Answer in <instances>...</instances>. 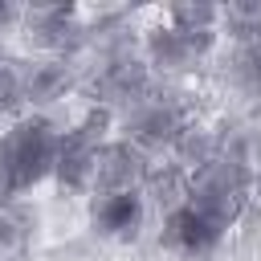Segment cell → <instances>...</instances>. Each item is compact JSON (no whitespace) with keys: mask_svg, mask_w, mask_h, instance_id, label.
<instances>
[{"mask_svg":"<svg viewBox=\"0 0 261 261\" xmlns=\"http://www.w3.org/2000/svg\"><path fill=\"white\" fill-rule=\"evenodd\" d=\"M82 90V69L69 57L24 53L20 57V106L29 114H53Z\"/></svg>","mask_w":261,"mask_h":261,"instance_id":"8","label":"cell"},{"mask_svg":"<svg viewBox=\"0 0 261 261\" xmlns=\"http://www.w3.org/2000/svg\"><path fill=\"white\" fill-rule=\"evenodd\" d=\"M77 69H82V90H77V98H86L90 106L110 110L114 118H118L126 106H135V102L155 86V77H151V69H147V61H143L139 49L106 53V57L82 61Z\"/></svg>","mask_w":261,"mask_h":261,"instance_id":"6","label":"cell"},{"mask_svg":"<svg viewBox=\"0 0 261 261\" xmlns=\"http://www.w3.org/2000/svg\"><path fill=\"white\" fill-rule=\"evenodd\" d=\"M151 163L155 159L147 151H139L135 143H126L118 135L106 139L98 159H94V188H90V196L94 192H143V179H147Z\"/></svg>","mask_w":261,"mask_h":261,"instance_id":"12","label":"cell"},{"mask_svg":"<svg viewBox=\"0 0 261 261\" xmlns=\"http://www.w3.org/2000/svg\"><path fill=\"white\" fill-rule=\"evenodd\" d=\"M16 33L29 53H49V57H82L86 45V8L77 4H24Z\"/></svg>","mask_w":261,"mask_h":261,"instance_id":"7","label":"cell"},{"mask_svg":"<svg viewBox=\"0 0 261 261\" xmlns=\"http://www.w3.org/2000/svg\"><path fill=\"white\" fill-rule=\"evenodd\" d=\"M159 16L188 33H220V4H208V0H175Z\"/></svg>","mask_w":261,"mask_h":261,"instance_id":"17","label":"cell"},{"mask_svg":"<svg viewBox=\"0 0 261 261\" xmlns=\"http://www.w3.org/2000/svg\"><path fill=\"white\" fill-rule=\"evenodd\" d=\"M253 200H257V192H253V167L249 163L216 155L208 167L188 175V208H196L200 216H208L224 232H232L249 216Z\"/></svg>","mask_w":261,"mask_h":261,"instance_id":"4","label":"cell"},{"mask_svg":"<svg viewBox=\"0 0 261 261\" xmlns=\"http://www.w3.org/2000/svg\"><path fill=\"white\" fill-rule=\"evenodd\" d=\"M41 232V212L20 196L0 204V261H29Z\"/></svg>","mask_w":261,"mask_h":261,"instance_id":"13","label":"cell"},{"mask_svg":"<svg viewBox=\"0 0 261 261\" xmlns=\"http://www.w3.org/2000/svg\"><path fill=\"white\" fill-rule=\"evenodd\" d=\"M216 49H220V33H188V29L167 24L163 16H155L151 24L139 29V53H143L151 77H159V82L192 86V77L212 65Z\"/></svg>","mask_w":261,"mask_h":261,"instance_id":"3","label":"cell"},{"mask_svg":"<svg viewBox=\"0 0 261 261\" xmlns=\"http://www.w3.org/2000/svg\"><path fill=\"white\" fill-rule=\"evenodd\" d=\"M208 73L224 98L261 102V41H220Z\"/></svg>","mask_w":261,"mask_h":261,"instance_id":"11","label":"cell"},{"mask_svg":"<svg viewBox=\"0 0 261 261\" xmlns=\"http://www.w3.org/2000/svg\"><path fill=\"white\" fill-rule=\"evenodd\" d=\"M151 208L143 192H94L86 196V228L106 245H139L147 232Z\"/></svg>","mask_w":261,"mask_h":261,"instance_id":"9","label":"cell"},{"mask_svg":"<svg viewBox=\"0 0 261 261\" xmlns=\"http://www.w3.org/2000/svg\"><path fill=\"white\" fill-rule=\"evenodd\" d=\"M143 200H147V208L159 220L167 212L184 208L188 204V171L179 163H171V159H155L151 171H147V179H143Z\"/></svg>","mask_w":261,"mask_h":261,"instance_id":"14","label":"cell"},{"mask_svg":"<svg viewBox=\"0 0 261 261\" xmlns=\"http://www.w3.org/2000/svg\"><path fill=\"white\" fill-rule=\"evenodd\" d=\"M253 192L261 196V151H257V163H253Z\"/></svg>","mask_w":261,"mask_h":261,"instance_id":"20","label":"cell"},{"mask_svg":"<svg viewBox=\"0 0 261 261\" xmlns=\"http://www.w3.org/2000/svg\"><path fill=\"white\" fill-rule=\"evenodd\" d=\"M57 135H61V122L53 114H29L24 110L12 122H4L0 143H4V155H8V167H12L20 196H29V192H37L41 184L53 179Z\"/></svg>","mask_w":261,"mask_h":261,"instance_id":"5","label":"cell"},{"mask_svg":"<svg viewBox=\"0 0 261 261\" xmlns=\"http://www.w3.org/2000/svg\"><path fill=\"white\" fill-rule=\"evenodd\" d=\"M220 41H261V0L220 4Z\"/></svg>","mask_w":261,"mask_h":261,"instance_id":"16","label":"cell"},{"mask_svg":"<svg viewBox=\"0 0 261 261\" xmlns=\"http://www.w3.org/2000/svg\"><path fill=\"white\" fill-rule=\"evenodd\" d=\"M171 163H179L188 175H196L200 167H208L212 159H216V126H212V118H192L184 130H179V139H175V147H171V155H167Z\"/></svg>","mask_w":261,"mask_h":261,"instance_id":"15","label":"cell"},{"mask_svg":"<svg viewBox=\"0 0 261 261\" xmlns=\"http://www.w3.org/2000/svg\"><path fill=\"white\" fill-rule=\"evenodd\" d=\"M200 118V102H196V90L184 86V82H159L135 102L126 106L118 118H114V135L135 143L139 151H147L151 159H167L179 130Z\"/></svg>","mask_w":261,"mask_h":261,"instance_id":"1","label":"cell"},{"mask_svg":"<svg viewBox=\"0 0 261 261\" xmlns=\"http://www.w3.org/2000/svg\"><path fill=\"white\" fill-rule=\"evenodd\" d=\"M114 139V114L102 106H82L69 122H61L57 135V159H53V188L57 196H90L94 188V159L102 143Z\"/></svg>","mask_w":261,"mask_h":261,"instance_id":"2","label":"cell"},{"mask_svg":"<svg viewBox=\"0 0 261 261\" xmlns=\"http://www.w3.org/2000/svg\"><path fill=\"white\" fill-rule=\"evenodd\" d=\"M224 228L220 224H212L208 216H200L196 208H175V212H167L163 220H159V232H155V241H159V249L163 253H171V257H179V261H212L216 253H220V245H224Z\"/></svg>","mask_w":261,"mask_h":261,"instance_id":"10","label":"cell"},{"mask_svg":"<svg viewBox=\"0 0 261 261\" xmlns=\"http://www.w3.org/2000/svg\"><path fill=\"white\" fill-rule=\"evenodd\" d=\"M8 200H20V192H16V179H12V167H8V155L0 143V204H8Z\"/></svg>","mask_w":261,"mask_h":261,"instance_id":"19","label":"cell"},{"mask_svg":"<svg viewBox=\"0 0 261 261\" xmlns=\"http://www.w3.org/2000/svg\"><path fill=\"white\" fill-rule=\"evenodd\" d=\"M16 114H24V106H20V57L0 49V118L12 122Z\"/></svg>","mask_w":261,"mask_h":261,"instance_id":"18","label":"cell"}]
</instances>
